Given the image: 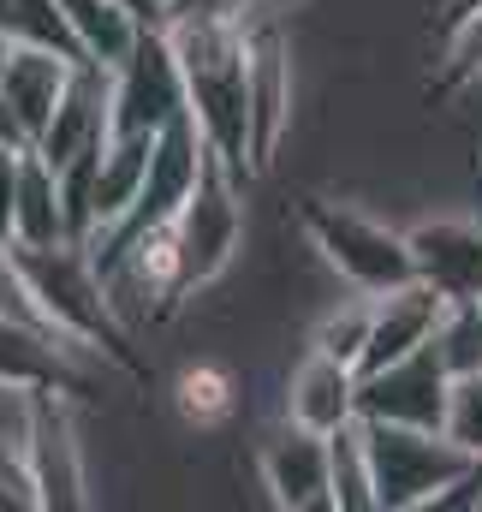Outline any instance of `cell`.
I'll return each instance as SVG.
<instances>
[{"instance_id": "23", "label": "cell", "mask_w": 482, "mask_h": 512, "mask_svg": "<svg viewBox=\"0 0 482 512\" xmlns=\"http://www.w3.org/2000/svg\"><path fill=\"white\" fill-rule=\"evenodd\" d=\"M482 78V6L453 18V42H447V60H441V90H465Z\"/></svg>"}, {"instance_id": "27", "label": "cell", "mask_w": 482, "mask_h": 512, "mask_svg": "<svg viewBox=\"0 0 482 512\" xmlns=\"http://www.w3.org/2000/svg\"><path fill=\"white\" fill-rule=\"evenodd\" d=\"M0 149H30V131H24V120H18V108L0 96Z\"/></svg>"}, {"instance_id": "19", "label": "cell", "mask_w": 482, "mask_h": 512, "mask_svg": "<svg viewBox=\"0 0 482 512\" xmlns=\"http://www.w3.org/2000/svg\"><path fill=\"white\" fill-rule=\"evenodd\" d=\"M328 477H334V512H375V471L358 417L328 435Z\"/></svg>"}, {"instance_id": "7", "label": "cell", "mask_w": 482, "mask_h": 512, "mask_svg": "<svg viewBox=\"0 0 482 512\" xmlns=\"http://www.w3.org/2000/svg\"><path fill=\"white\" fill-rule=\"evenodd\" d=\"M114 143V72L96 66V60H78L54 120L42 126V137L30 143L54 173H66L72 161H90Z\"/></svg>"}, {"instance_id": "29", "label": "cell", "mask_w": 482, "mask_h": 512, "mask_svg": "<svg viewBox=\"0 0 482 512\" xmlns=\"http://www.w3.org/2000/svg\"><path fill=\"white\" fill-rule=\"evenodd\" d=\"M125 6H137V12H143V18L155 24V6H161V0H125Z\"/></svg>"}, {"instance_id": "10", "label": "cell", "mask_w": 482, "mask_h": 512, "mask_svg": "<svg viewBox=\"0 0 482 512\" xmlns=\"http://www.w3.org/2000/svg\"><path fill=\"white\" fill-rule=\"evenodd\" d=\"M262 489L280 512H334V477H328V435L280 417V429L256 447Z\"/></svg>"}, {"instance_id": "25", "label": "cell", "mask_w": 482, "mask_h": 512, "mask_svg": "<svg viewBox=\"0 0 482 512\" xmlns=\"http://www.w3.org/2000/svg\"><path fill=\"white\" fill-rule=\"evenodd\" d=\"M6 507L12 512H42L36 507V483H30V459H24V447L0 435V512Z\"/></svg>"}, {"instance_id": "18", "label": "cell", "mask_w": 482, "mask_h": 512, "mask_svg": "<svg viewBox=\"0 0 482 512\" xmlns=\"http://www.w3.org/2000/svg\"><path fill=\"white\" fill-rule=\"evenodd\" d=\"M72 239V209H66V185L60 173L24 149L18 161V209H12V245H66Z\"/></svg>"}, {"instance_id": "24", "label": "cell", "mask_w": 482, "mask_h": 512, "mask_svg": "<svg viewBox=\"0 0 482 512\" xmlns=\"http://www.w3.org/2000/svg\"><path fill=\"white\" fill-rule=\"evenodd\" d=\"M447 435L459 447H471L482 459V370L453 382V405H447Z\"/></svg>"}, {"instance_id": "5", "label": "cell", "mask_w": 482, "mask_h": 512, "mask_svg": "<svg viewBox=\"0 0 482 512\" xmlns=\"http://www.w3.org/2000/svg\"><path fill=\"white\" fill-rule=\"evenodd\" d=\"M447 405H453V376L435 346H417V352L358 376V417H369V423L447 429Z\"/></svg>"}, {"instance_id": "28", "label": "cell", "mask_w": 482, "mask_h": 512, "mask_svg": "<svg viewBox=\"0 0 482 512\" xmlns=\"http://www.w3.org/2000/svg\"><path fill=\"white\" fill-rule=\"evenodd\" d=\"M12 42H18V36H12V30L0 24V72H6V54H12Z\"/></svg>"}, {"instance_id": "11", "label": "cell", "mask_w": 482, "mask_h": 512, "mask_svg": "<svg viewBox=\"0 0 482 512\" xmlns=\"http://www.w3.org/2000/svg\"><path fill=\"white\" fill-rule=\"evenodd\" d=\"M435 316H441V292L429 280H405L393 292H369V340H363L358 376L417 352V346H429Z\"/></svg>"}, {"instance_id": "30", "label": "cell", "mask_w": 482, "mask_h": 512, "mask_svg": "<svg viewBox=\"0 0 482 512\" xmlns=\"http://www.w3.org/2000/svg\"><path fill=\"white\" fill-rule=\"evenodd\" d=\"M262 6H268V12H292L298 0H262Z\"/></svg>"}, {"instance_id": "13", "label": "cell", "mask_w": 482, "mask_h": 512, "mask_svg": "<svg viewBox=\"0 0 482 512\" xmlns=\"http://www.w3.org/2000/svg\"><path fill=\"white\" fill-rule=\"evenodd\" d=\"M405 239L417 280H429L441 298H482V221H423Z\"/></svg>"}, {"instance_id": "16", "label": "cell", "mask_w": 482, "mask_h": 512, "mask_svg": "<svg viewBox=\"0 0 482 512\" xmlns=\"http://www.w3.org/2000/svg\"><path fill=\"white\" fill-rule=\"evenodd\" d=\"M60 6V18H66V30H72V48H78V60H96V66H120L131 60V48L143 42V30H149V18L137 12V6H125V0H54Z\"/></svg>"}, {"instance_id": "15", "label": "cell", "mask_w": 482, "mask_h": 512, "mask_svg": "<svg viewBox=\"0 0 482 512\" xmlns=\"http://www.w3.org/2000/svg\"><path fill=\"white\" fill-rule=\"evenodd\" d=\"M149 155H155V131H131V137H114L102 167H96V185H90V233L78 245H96L120 227L149 179Z\"/></svg>"}, {"instance_id": "2", "label": "cell", "mask_w": 482, "mask_h": 512, "mask_svg": "<svg viewBox=\"0 0 482 512\" xmlns=\"http://www.w3.org/2000/svg\"><path fill=\"white\" fill-rule=\"evenodd\" d=\"M6 256H12V274H18L24 298L36 304V316L54 334H66L84 352L120 364L125 376H143L137 358H131V328H125L120 304H114L102 268L90 262V251L78 239H66V245H6Z\"/></svg>"}, {"instance_id": "26", "label": "cell", "mask_w": 482, "mask_h": 512, "mask_svg": "<svg viewBox=\"0 0 482 512\" xmlns=\"http://www.w3.org/2000/svg\"><path fill=\"white\" fill-rule=\"evenodd\" d=\"M18 161H24V149H0V245H12V209H18Z\"/></svg>"}, {"instance_id": "14", "label": "cell", "mask_w": 482, "mask_h": 512, "mask_svg": "<svg viewBox=\"0 0 482 512\" xmlns=\"http://www.w3.org/2000/svg\"><path fill=\"white\" fill-rule=\"evenodd\" d=\"M286 417L304 423V429H316V435L346 429V423L358 417V370H352L346 358L310 346V358H304V364L292 370V382H286Z\"/></svg>"}, {"instance_id": "8", "label": "cell", "mask_w": 482, "mask_h": 512, "mask_svg": "<svg viewBox=\"0 0 482 512\" xmlns=\"http://www.w3.org/2000/svg\"><path fill=\"white\" fill-rule=\"evenodd\" d=\"M179 114H185V78H179V60H173L167 36L149 24L143 42L131 48V60L114 66V137L161 131Z\"/></svg>"}, {"instance_id": "4", "label": "cell", "mask_w": 482, "mask_h": 512, "mask_svg": "<svg viewBox=\"0 0 482 512\" xmlns=\"http://www.w3.org/2000/svg\"><path fill=\"white\" fill-rule=\"evenodd\" d=\"M298 227L304 239L322 251V262L352 286V292H393L405 280H417V256L411 239L375 215H363L352 203L334 197H304L298 203Z\"/></svg>"}, {"instance_id": "22", "label": "cell", "mask_w": 482, "mask_h": 512, "mask_svg": "<svg viewBox=\"0 0 482 512\" xmlns=\"http://www.w3.org/2000/svg\"><path fill=\"white\" fill-rule=\"evenodd\" d=\"M363 340H369V292H358V298H346L340 310H328L322 322H316V352H334V358H346L352 370H358L363 358Z\"/></svg>"}, {"instance_id": "3", "label": "cell", "mask_w": 482, "mask_h": 512, "mask_svg": "<svg viewBox=\"0 0 482 512\" xmlns=\"http://www.w3.org/2000/svg\"><path fill=\"white\" fill-rule=\"evenodd\" d=\"M363 423L369 441V471H375V512H429L471 465L477 453L459 447L447 429H417V423Z\"/></svg>"}, {"instance_id": "21", "label": "cell", "mask_w": 482, "mask_h": 512, "mask_svg": "<svg viewBox=\"0 0 482 512\" xmlns=\"http://www.w3.org/2000/svg\"><path fill=\"white\" fill-rule=\"evenodd\" d=\"M173 399H179L185 423L215 429L221 417H233V405H239V382H233V370H221V364H191V370H179Z\"/></svg>"}, {"instance_id": "12", "label": "cell", "mask_w": 482, "mask_h": 512, "mask_svg": "<svg viewBox=\"0 0 482 512\" xmlns=\"http://www.w3.org/2000/svg\"><path fill=\"white\" fill-rule=\"evenodd\" d=\"M72 72H78V54H66V48H54V42H24V36L12 42L6 72H0V96L18 108V120H24V131H30V143L42 137L48 120H54V108H60Z\"/></svg>"}, {"instance_id": "6", "label": "cell", "mask_w": 482, "mask_h": 512, "mask_svg": "<svg viewBox=\"0 0 482 512\" xmlns=\"http://www.w3.org/2000/svg\"><path fill=\"white\" fill-rule=\"evenodd\" d=\"M244 102H250V173H268L280 155V137L292 126V48L280 36V12H268V6L250 18Z\"/></svg>"}, {"instance_id": "17", "label": "cell", "mask_w": 482, "mask_h": 512, "mask_svg": "<svg viewBox=\"0 0 482 512\" xmlns=\"http://www.w3.org/2000/svg\"><path fill=\"white\" fill-rule=\"evenodd\" d=\"M84 346L48 334V328H30L18 316H0V382H24V387H60L72 393V358Z\"/></svg>"}, {"instance_id": "9", "label": "cell", "mask_w": 482, "mask_h": 512, "mask_svg": "<svg viewBox=\"0 0 482 512\" xmlns=\"http://www.w3.org/2000/svg\"><path fill=\"white\" fill-rule=\"evenodd\" d=\"M30 483H36V507L42 512H78L84 495V441L72 429V405L60 387H42L36 393V423H30Z\"/></svg>"}, {"instance_id": "1", "label": "cell", "mask_w": 482, "mask_h": 512, "mask_svg": "<svg viewBox=\"0 0 482 512\" xmlns=\"http://www.w3.org/2000/svg\"><path fill=\"white\" fill-rule=\"evenodd\" d=\"M256 18V12H250ZM250 18H191V24H155L179 60L185 78V108L203 131V143L250 173Z\"/></svg>"}, {"instance_id": "20", "label": "cell", "mask_w": 482, "mask_h": 512, "mask_svg": "<svg viewBox=\"0 0 482 512\" xmlns=\"http://www.w3.org/2000/svg\"><path fill=\"white\" fill-rule=\"evenodd\" d=\"M429 346L441 352L447 376H477L482 370V298H441V316H435V334Z\"/></svg>"}]
</instances>
